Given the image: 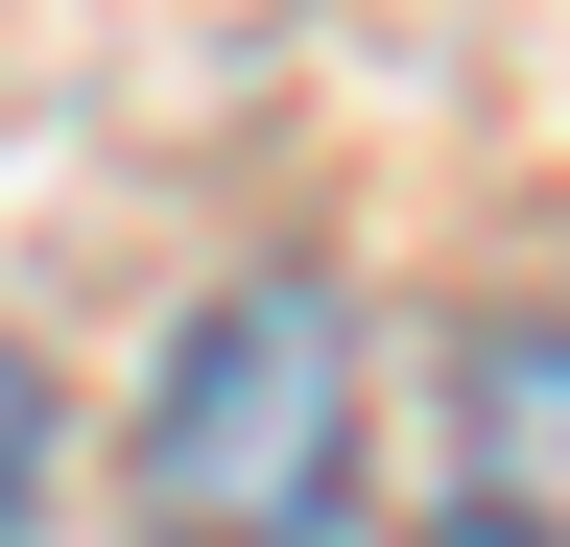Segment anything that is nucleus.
<instances>
[{"label": "nucleus", "instance_id": "2", "mask_svg": "<svg viewBox=\"0 0 570 547\" xmlns=\"http://www.w3.org/2000/svg\"><path fill=\"white\" fill-rule=\"evenodd\" d=\"M428 547H570V310H499L452 358V500Z\"/></svg>", "mask_w": 570, "mask_h": 547}, {"label": "nucleus", "instance_id": "3", "mask_svg": "<svg viewBox=\"0 0 570 547\" xmlns=\"http://www.w3.org/2000/svg\"><path fill=\"white\" fill-rule=\"evenodd\" d=\"M24 452H48V404H24V358H0V500H24Z\"/></svg>", "mask_w": 570, "mask_h": 547}, {"label": "nucleus", "instance_id": "1", "mask_svg": "<svg viewBox=\"0 0 570 547\" xmlns=\"http://www.w3.org/2000/svg\"><path fill=\"white\" fill-rule=\"evenodd\" d=\"M356 500V310L309 262H238L142 381V524L167 547H309Z\"/></svg>", "mask_w": 570, "mask_h": 547}]
</instances>
